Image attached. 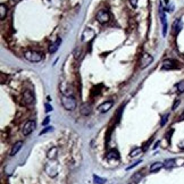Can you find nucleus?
Returning <instances> with one entry per match:
<instances>
[{
	"label": "nucleus",
	"instance_id": "obj_30",
	"mask_svg": "<svg viewBox=\"0 0 184 184\" xmlns=\"http://www.w3.org/2000/svg\"><path fill=\"white\" fill-rule=\"evenodd\" d=\"M180 148H182V149H184V141L182 142V143H180Z\"/></svg>",
	"mask_w": 184,
	"mask_h": 184
},
{
	"label": "nucleus",
	"instance_id": "obj_2",
	"mask_svg": "<svg viewBox=\"0 0 184 184\" xmlns=\"http://www.w3.org/2000/svg\"><path fill=\"white\" fill-rule=\"evenodd\" d=\"M42 56H43L42 54H40V52L35 51V50H28V51L24 52V58L26 60L31 61V62H39V61H41L42 58H43Z\"/></svg>",
	"mask_w": 184,
	"mask_h": 184
},
{
	"label": "nucleus",
	"instance_id": "obj_7",
	"mask_svg": "<svg viewBox=\"0 0 184 184\" xmlns=\"http://www.w3.org/2000/svg\"><path fill=\"white\" fill-rule=\"evenodd\" d=\"M159 15H160L161 23H163V35L165 36V35H166V33H167V21H166V15H165V11H164V9H163L161 7H160Z\"/></svg>",
	"mask_w": 184,
	"mask_h": 184
},
{
	"label": "nucleus",
	"instance_id": "obj_5",
	"mask_svg": "<svg viewBox=\"0 0 184 184\" xmlns=\"http://www.w3.org/2000/svg\"><path fill=\"white\" fill-rule=\"evenodd\" d=\"M152 61H153L152 56H150L149 54H143L142 57H141V61H140V67L141 68H147Z\"/></svg>",
	"mask_w": 184,
	"mask_h": 184
},
{
	"label": "nucleus",
	"instance_id": "obj_12",
	"mask_svg": "<svg viewBox=\"0 0 184 184\" xmlns=\"http://www.w3.org/2000/svg\"><path fill=\"white\" fill-rule=\"evenodd\" d=\"M163 167H164V163H160V161H156V163H153L152 165L150 166V172H151V173H156V172L160 171V169H161Z\"/></svg>",
	"mask_w": 184,
	"mask_h": 184
},
{
	"label": "nucleus",
	"instance_id": "obj_4",
	"mask_svg": "<svg viewBox=\"0 0 184 184\" xmlns=\"http://www.w3.org/2000/svg\"><path fill=\"white\" fill-rule=\"evenodd\" d=\"M35 126H36V123L34 122V121H28V122L24 124L23 128H22V133H23V135H25V136L30 135L31 133L34 131Z\"/></svg>",
	"mask_w": 184,
	"mask_h": 184
},
{
	"label": "nucleus",
	"instance_id": "obj_13",
	"mask_svg": "<svg viewBox=\"0 0 184 184\" xmlns=\"http://www.w3.org/2000/svg\"><path fill=\"white\" fill-rule=\"evenodd\" d=\"M182 28V22L180 19H176L173 24V34H177Z\"/></svg>",
	"mask_w": 184,
	"mask_h": 184
},
{
	"label": "nucleus",
	"instance_id": "obj_6",
	"mask_svg": "<svg viewBox=\"0 0 184 184\" xmlns=\"http://www.w3.org/2000/svg\"><path fill=\"white\" fill-rule=\"evenodd\" d=\"M113 101H106V102H103V103H101L99 107H98V111L99 113H107L108 110H110V108L113 107Z\"/></svg>",
	"mask_w": 184,
	"mask_h": 184
},
{
	"label": "nucleus",
	"instance_id": "obj_21",
	"mask_svg": "<svg viewBox=\"0 0 184 184\" xmlns=\"http://www.w3.org/2000/svg\"><path fill=\"white\" fill-rule=\"evenodd\" d=\"M177 90L180 93H183L184 92V81H181L179 84H177Z\"/></svg>",
	"mask_w": 184,
	"mask_h": 184
},
{
	"label": "nucleus",
	"instance_id": "obj_18",
	"mask_svg": "<svg viewBox=\"0 0 184 184\" xmlns=\"http://www.w3.org/2000/svg\"><path fill=\"white\" fill-rule=\"evenodd\" d=\"M93 181H94L95 184H105V182H106L105 179H102V177H100L98 175H93Z\"/></svg>",
	"mask_w": 184,
	"mask_h": 184
},
{
	"label": "nucleus",
	"instance_id": "obj_20",
	"mask_svg": "<svg viewBox=\"0 0 184 184\" xmlns=\"http://www.w3.org/2000/svg\"><path fill=\"white\" fill-rule=\"evenodd\" d=\"M141 177H142V175H141V173H135L133 176H132V180L134 181V182H139L140 180H141Z\"/></svg>",
	"mask_w": 184,
	"mask_h": 184
},
{
	"label": "nucleus",
	"instance_id": "obj_11",
	"mask_svg": "<svg viewBox=\"0 0 184 184\" xmlns=\"http://www.w3.org/2000/svg\"><path fill=\"white\" fill-rule=\"evenodd\" d=\"M22 147H23V141H18V142H16V143L13 146L11 150H10V156H11V157H14L16 153L22 149Z\"/></svg>",
	"mask_w": 184,
	"mask_h": 184
},
{
	"label": "nucleus",
	"instance_id": "obj_10",
	"mask_svg": "<svg viewBox=\"0 0 184 184\" xmlns=\"http://www.w3.org/2000/svg\"><path fill=\"white\" fill-rule=\"evenodd\" d=\"M23 100L25 101V103H26V105H31V103H33V102H34V97H33L32 92L31 91L24 92V93H23Z\"/></svg>",
	"mask_w": 184,
	"mask_h": 184
},
{
	"label": "nucleus",
	"instance_id": "obj_28",
	"mask_svg": "<svg viewBox=\"0 0 184 184\" xmlns=\"http://www.w3.org/2000/svg\"><path fill=\"white\" fill-rule=\"evenodd\" d=\"M130 2H131V5L133 6V7H136V0H130Z\"/></svg>",
	"mask_w": 184,
	"mask_h": 184
},
{
	"label": "nucleus",
	"instance_id": "obj_25",
	"mask_svg": "<svg viewBox=\"0 0 184 184\" xmlns=\"http://www.w3.org/2000/svg\"><path fill=\"white\" fill-rule=\"evenodd\" d=\"M44 108H46V111H48V113L52 110V106H50L49 103H46V105H44Z\"/></svg>",
	"mask_w": 184,
	"mask_h": 184
},
{
	"label": "nucleus",
	"instance_id": "obj_15",
	"mask_svg": "<svg viewBox=\"0 0 184 184\" xmlns=\"http://www.w3.org/2000/svg\"><path fill=\"white\" fill-rule=\"evenodd\" d=\"M6 15H7V6L5 3H1L0 5V19H5L6 18Z\"/></svg>",
	"mask_w": 184,
	"mask_h": 184
},
{
	"label": "nucleus",
	"instance_id": "obj_27",
	"mask_svg": "<svg viewBox=\"0 0 184 184\" xmlns=\"http://www.w3.org/2000/svg\"><path fill=\"white\" fill-rule=\"evenodd\" d=\"M140 163H141V160H138V161H136V163H134V164H132V165H131V166H128V167H127V168H126V169H127V171H128V169H131V168H132V167H135V166H136V165H139V164H140Z\"/></svg>",
	"mask_w": 184,
	"mask_h": 184
},
{
	"label": "nucleus",
	"instance_id": "obj_19",
	"mask_svg": "<svg viewBox=\"0 0 184 184\" xmlns=\"http://www.w3.org/2000/svg\"><path fill=\"white\" fill-rule=\"evenodd\" d=\"M56 156H57V148H52V150H50L48 152V158L49 159H54V158H56Z\"/></svg>",
	"mask_w": 184,
	"mask_h": 184
},
{
	"label": "nucleus",
	"instance_id": "obj_8",
	"mask_svg": "<svg viewBox=\"0 0 184 184\" xmlns=\"http://www.w3.org/2000/svg\"><path fill=\"white\" fill-rule=\"evenodd\" d=\"M80 113L83 115V116H88V115H90L92 113V107L90 103H88V102H85V103H83L82 106H81V108H80Z\"/></svg>",
	"mask_w": 184,
	"mask_h": 184
},
{
	"label": "nucleus",
	"instance_id": "obj_17",
	"mask_svg": "<svg viewBox=\"0 0 184 184\" xmlns=\"http://www.w3.org/2000/svg\"><path fill=\"white\" fill-rule=\"evenodd\" d=\"M175 166V160L174 159H167V160H165L164 161V167L165 168H172V167H174Z\"/></svg>",
	"mask_w": 184,
	"mask_h": 184
},
{
	"label": "nucleus",
	"instance_id": "obj_9",
	"mask_svg": "<svg viewBox=\"0 0 184 184\" xmlns=\"http://www.w3.org/2000/svg\"><path fill=\"white\" fill-rule=\"evenodd\" d=\"M176 61L172 59H166L163 62V69H174L176 68Z\"/></svg>",
	"mask_w": 184,
	"mask_h": 184
},
{
	"label": "nucleus",
	"instance_id": "obj_31",
	"mask_svg": "<svg viewBox=\"0 0 184 184\" xmlns=\"http://www.w3.org/2000/svg\"><path fill=\"white\" fill-rule=\"evenodd\" d=\"M14 1H19V0H14Z\"/></svg>",
	"mask_w": 184,
	"mask_h": 184
},
{
	"label": "nucleus",
	"instance_id": "obj_26",
	"mask_svg": "<svg viewBox=\"0 0 184 184\" xmlns=\"http://www.w3.org/2000/svg\"><path fill=\"white\" fill-rule=\"evenodd\" d=\"M180 102H181V101H180L179 99H176V100H175V102H174V105H173V110H175V109L177 108V106L180 105Z\"/></svg>",
	"mask_w": 184,
	"mask_h": 184
},
{
	"label": "nucleus",
	"instance_id": "obj_23",
	"mask_svg": "<svg viewBox=\"0 0 184 184\" xmlns=\"http://www.w3.org/2000/svg\"><path fill=\"white\" fill-rule=\"evenodd\" d=\"M141 151H142V149H141V148H136L134 151H132V152H131V154H130V156H131V157H135L138 153H140Z\"/></svg>",
	"mask_w": 184,
	"mask_h": 184
},
{
	"label": "nucleus",
	"instance_id": "obj_1",
	"mask_svg": "<svg viewBox=\"0 0 184 184\" xmlns=\"http://www.w3.org/2000/svg\"><path fill=\"white\" fill-rule=\"evenodd\" d=\"M61 103H62V107L68 111H72L76 108V100L73 97H69V95H62L61 97Z\"/></svg>",
	"mask_w": 184,
	"mask_h": 184
},
{
	"label": "nucleus",
	"instance_id": "obj_16",
	"mask_svg": "<svg viewBox=\"0 0 184 184\" xmlns=\"http://www.w3.org/2000/svg\"><path fill=\"white\" fill-rule=\"evenodd\" d=\"M120 158V153L117 152V150H110L107 153V159H118Z\"/></svg>",
	"mask_w": 184,
	"mask_h": 184
},
{
	"label": "nucleus",
	"instance_id": "obj_14",
	"mask_svg": "<svg viewBox=\"0 0 184 184\" xmlns=\"http://www.w3.org/2000/svg\"><path fill=\"white\" fill-rule=\"evenodd\" d=\"M60 43H61V40H60V39H58V40H57L55 43H52V44L50 46V48H49V51H50L51 54H55V52L58 50V48H59Z\"/></svg>",
	"mask_w": 184,
	"mask_h": 184
},
{
	"label": "nucleus",
	"instance_id": "obj_22",
	"mask_svg": "<svg viewBox=\"0 0 184 184\" xmlns=\"http://www.w3.org/2000/svg\"><path fill=\"white\" fill-rule=\"evenodd\" d=\"M168 117H169V114H166V115H164L163 116V118H161V122H160V125L161 126H164L166 122H167V120H168Z\"/></svg>",
	"mask_w": 184,
	"mask_h": 184
},
{
	"label": "nucleus",
	"instance_id": "obj_29",
	"mask_svg": "<svg viewBox=\"0 0 184 184\" xmlns=\"http://www.w3.org/2000/svg\"><path fill=\"white\" fill-rule=\"evenodd\" d=\"M50 121V117H46V120H44V122H43V125H47L48 123Z\"/></svg>",
	"mask_w": 184,
	"mask_h": 184
},
{
	"label": "nucleus",
	"instance_id": "obj_24",
	"mask_svg": "<svg viewBox=\"0 0 184 184\" xmlns=\"http://www.w3.org/2000/svg\"><path fill=\"white\" fill-rule=\"evenodd\" d=\"M49 131H52V127H46L43 131H41V132H40V135L46 134V133H47V132H49Z\"/></svg>",
	"mask_w": 184,
	"mask_h": 184
},
{
	"label": "nucleus",
	"instance_id": "obj_3",
	"mask_svg": "<svg viewBox=\"0 0 184 184\" xmlns=\"http://www.w3.org/2000/svg\"><path fill=\"white\" fill-rule=\"evenodd\" d=\"M109 19H110V15H109V13H108L107 10L101 9V10H99V11L97 13V21H98L99 23L106 24V23L109 22Z\"/></svg>",
	"mask_w": 184,
	"mask_h": 184
}]
</instances>
